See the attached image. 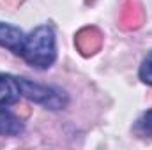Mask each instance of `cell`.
Instances as JSON below:
<instances>
[{
  "mask_svg": "<svg viewBox=\"0 0 152 150\" xmlns=\"http://www.w3.org/2000/svg\"><path fill=\"white\" fill-rule=\"evenodd\" d=\"M25 131V124L5 106H0V136H20Z\"/></svg>",
  "mask_w": 152,
  "mask_h": 150,
  "instance_id": "cell-5",
  "label": "cell"
},
{
  "mask_svg": "<svg viewBox=\"0 0 152 150\" xmlns=\"http://www.w3.org/2000/svg\"><path fill=\"white\" fill-rule=\"evenodd\" d=\"M138 76H140V79L145 85H151L152 87V51L142 60V66L138 69Z\"/></svg>",
  "mask_w": 152,
  "mask_h": 150,
  "instance_id": "cell-7",
  "label": "cell"
},
{
  "mask_svg": "<svg viewBox=\"0 0 152 150\" xmlns=\"http://www.w3.org/2000/svg\"><path fill=\"white\" fill-rule=\"evenodd\" d=\"M18 85H20L21 97L44 106L46 110H64L69 103L67 94L58 87L42 85V83L32 81L23 76H18Z\"/></svg>",
  "mask_w": 152,
  "mask_h": 150,
  "instance_id": "cell-2",
  "label": "cell"
},
{
  "mask_svg": "<svg viewBox=\"0 0 152 150\" xmlns=\"http://www.w3.org/2000/svg\"><path fill=\"white\" fill-rule=\"evenodd\" d=\"M21 99L18 76L0 73V106H12Z\"/></svg>",
  "mask_w": 152,
  "mask_h": 150,
  "instance_id": "cell-4",
  "label": "cell"
},
{
  "mask_svg": "<svg viewBox=\"0 0 152 150\" xmlns=\"http://www.w3.org/2000/svg\"><path fill=\"white\" fill-rule=\"evenodd\" d=\"M25 37L27 36L23 34V30L20 27L0 21V48H5V50L12 51L14 55H21Z\"/></svg>",
  "mask_w": 152,
  "mask_h": 150,
  "instance_id": "cell-3",
  "label": "cell"
},
{
  "mask_svg": "<svg viewBox=\"0 0 152 150\" xmlns=\"http://www.w3.org/2000/svg\"><path fill=\"white\" fill-rule=\"evenodd\" d=\"M30 67L44 71L50 69L57 60V37L50 25H39L27 34L23 51L20 55Z\"/></svg>",
  "mask_w": 152,
  "mask_h": 150,
  "instance_id": "cell-1",
  "label": "cell"
},
{
  "mask_svg": "<svg viewBox=\"0 0 152 150\" xmlns=\"http://www.w3.org/2000/svg\"><path fill=\"white\" fill-rule=\"evenodd\" d=\"M134 133L143 136V138H152V108L142 113V117L134 124Z\"/></svg>",
  "mask_w": 152,
  "mask_h": 150,
  "instance_id": "cell-6",
  "label": "cell"
}]
</instances>
